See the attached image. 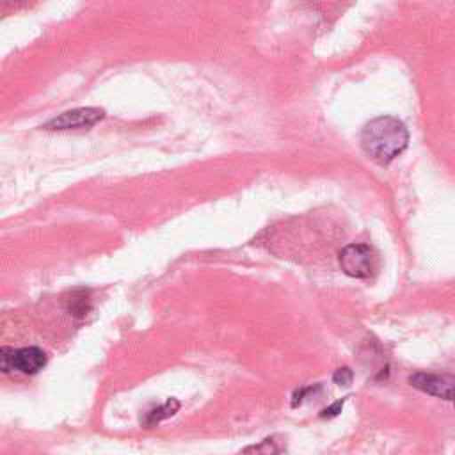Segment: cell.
Wrapping results in <instances>:
<instances>
[{"label": "cell", "mask_w": 455, "mask_h": 455, "mask_svg": "<svg viewBox=\"0 0 455 455\" xmlns=\"http://www.w3.org/2000/svg\"><path fill=\"white\" fill-rule=\"evenodd\" d=\"M2 370L7 373L11 370H18L25 375H34L46 364V354L39 347H23L11 348L2 347L0 350Z\"/></svg>", "instance_id": "obj_3"}, {"label": "cell", "mask_w": 455, "mask_h": 455, "mask_svg": "<svg viewBox=\"0 0 455 455\" xmlns=\"http://www.w3.org/2000/svg\"><path fill=\"white\" fill-rule=\"evenodd\" d=\"M412 387L443 398L455 400V375L451 373H432V371H416L409 377Z\"/></svg>", "instance_id": "obj_4"}, {"label": "cell", "mask_w": 455, "mask_h": 455, "mask_svg": "<svg viewBox=\"0 0 455 455\" xmlns=\"http://www.w3.org/2000/svg\"><path fill=\"white\" fill-rule=\"evenodd\" d=\"M341 270L355 279H368L379 270V256L366 243H348L339 251Z\"/></svg>", "instance_id": "obj_2"}, {"label": "cell", "mask_w": 455, "mask_h": 455, "mask_svg": "<svg viewBox=\"0 0 455 455\" xmlns=\"http://www.w3.org/2000/svg\"><path fill=\"white\" fill-rule=\"evenodd\" d=\"M359 142L371 160L386 165L407 148L409 132L400 119L393 116H379L363 126Z\"/></svg>", "instance_id": "obj_1"}, {"label": "cell", "mask_w": 455, "mask_h": 455, "mask_svg": "<svg viewBox=\"0 0 455 455\" xmlns=\"http://www.w3.org/2000/svg\"><path fill=\"white\" fill-rule=\"evenodd\" d=\"M105 117V110L96 107H80L60 116L53 117L44 124L46 130H73V128H87L96 124L100 119Z\"/></svg>", "instance_id": "obj_5"}, {"label": "cell", "mask_w": 455, "mask_h": 455, "mask_svg": "<svg viewBox=\"0 0 455 455\" xmlns=\"http://www.w3.org/2000/svg\"><path fill=\"white\" fill-rule=\"evenodd\" d=\"M277 451H279V448H277L274 439H263V441H259L256 444L247 446L242 451V455H275Z\"/></svg>", "instance_id": "obj_7"}, {"label": "cell", "mask_w": 455, "mask_h": 455, "mask_svg": "<svg viewBox=\"0 0 455 455\" xmlns=\"http://www.w3.org/2000/svg\"><path fill=\"white\" fill-rule=\"evenodd\" d=\"M352 379H354V373L350 368L343 366V368H338L332 375V380L338 384V386H350L352 384Z\"/></svg>", "instance_id": "obj_8"}, {"label": "cell", "mask_w": 455, "mask_h": 455, "mask_svg": "<svg viewBox=\"0 0 455 455\" xmlns=\"http://www.w3.org/2000/svg\"><path fill=\"white\" fill-rule=\"evenodd\" d=\"M178 409H180V402H178L176 398H169V400L164 402L162 405H158V407H155V409H151V411L146 412L144 425L153 427V425H156V423H160V421H164V419L174 416Z\"/></svg>", "instance_id": "obj_6"}, {"label": "cell", "mask_w": 455, "mask_h": 455, "mask_svg": "<svg viewBox=\"0 0 455 455\" xmlns=\"http://www.w3.org/2000/svg\"><path fill=\"white\" fill-rule=\"evenodd\" d=\"M320 386H309V387H302V389H299V391H295V395H293V402H291V405L293 407H297L299 403H302L304 402V398L309 395V393H315V389H318Z\"/></svg>", "instance_id": "obj_11"}, {"label": "cell", "mask_w": 455, "mask_h": 455, "mask_svg": "<svg viewBox=\"0 0 455 455\" xmlns=\"http://www.w3.org/2000/svg\"><path fill=\"white\" fill-rule=\"evenodd\" d=\"M71 302H73V306L69 307V311L73 313V315H85L87 313V309H89V300H87V297L85 295H82V297H73L71 299Z\"/></svg>", "instance_id": "obj_9"}, {"label": "cell", "mask_w": 455, "mask_h": 455, "mask_svg": "<svg viewBox=\"0 0 455 455\" xmlns=\"http://www.w3.org/2000/svg\"><path fill=\"white\" fill-rule=\"evenodd\" d=\"M343 403H345V398H341V400H338V402L331 403L329 407L322 409L320 418H334V416H338V414L341 412V409H343Z\"/></svg>", "instance_id": "obj_10"}]
</instances>
